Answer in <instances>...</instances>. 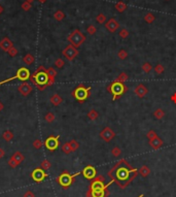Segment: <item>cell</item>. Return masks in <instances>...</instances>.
Returning <instances> with one entry per match:
<instances>
[{
	"instance_id": "obj_1",
	"label": "cell",
	"mask_w": 176,
	"mask_h": 197,
	"mask_svg": "<svg viewBox=\"0 0 176 197\" xmlns=\"http://www.w3.org/2000/svg\"><path fill=\"white\" fill-rule=\"evenodd\" d=\"M110 181L115 183L120 189H125L133 182L138 175V169L133 168L129 162L125 159L119 160L111 169L107 172Z\"/></svg>"
},
{
	"instance_id": "obj_2",
	"label": "cell",
	"mask_w": 176,
	"mask_h": 197,
	"mask_svg": "<svg viewBox=\"0 0 176 197\" xmlns=\"http://www.w3.org/2000/svg\"><path fill=\"white\" fill-rule=\"evenodd\" d=\"M113 182L110 181L108 184H105V177L103 175H97L94 180H92L89 190L86 191V197H108L109 190L108 187Z\"/></svg>"
},
{
	"instance_id": "obj_3",
	"label": "cell",
	"mask_w": 176,
	"mask_h": 197,
	"mask_svg": "<svg viewBox=\"0 0 176 197\" xmlns=\"http://www.w3.org/2000/svg\"><path fill=\"white\" fill-rule=\"evenodd\" d=\"M34 86L39 91H43L45 88H47V83H49V74L47 72V68L44 66H39L37 69L30 75L29 78Z\"/></svg>"
},
{
	"instance_id": "obj_4",
	"label": "cell",
	"mask_w": 176,
	"mask_h": 197,
	"mask_svg": "<svg viewBox=\"0 0 176 197\" xmlns=\"http://www.w3.org/2000/svg\"><path fill=\"white\" fill-rule=\"evenodd\" d=\"M91 87H85L83 84H79V85L74 89L71 92V95L76 99V101L79 103L85 102L86 99L91 96Z\"/></svg>"
},
{
	"instance_id": "obj_5",
	"label": "cell",
	"mask_w": 176,
	"mask_h": 197,
	"mask_svg": "<svg viewBox=\"0 0 176 197\" xmlns=\"http://www.w3.org/2000/svg\"><path fill=\"white\" fill-rule=\"evenodd\" d=\"M108 92L112 94V100H117V98L120 97L124 93L128 91V87L124 83H120L117 81H113L107 88Z\"/></svg>"
},
{
	"instance_id": "obj_6",
	"label": "cell",
	"mask_w": 176,
	"mask_h": 197,
	"mask_svg": "<svg viewBox=\"0 0 176 197\" xmlns=\"http://www.w3.org/2000/svg\"><path fill=\"white\" fill-rule=\"evenodd\" d=\"M80 174L81 172H76V174H69L68 171H63L56 179V182L62 187V188L67 189L73 184L75 177H77V175H79Z\"/></svg>"
},
{
	"instance_id": "obj_7",
	"label": "cell",
	"mask_w": 176,
	"mask_h": 197,
	"mask_svg": "<svg viewBox=\"0 0 176 197\" xmlns=\"http://www.w3.org/2000/svg\"><path fill=\"white\" fill-rule=\"evenodd\" d=\"M67 40H68V42H70V45H72L73 47L79 48L86 42V36L83 35V33H81V31L79 29H75L67 36Z\"/></svg>"
},
{
	"instance_id": "obj_8",
	"label": "cell",
	"mask_w": 176,
	"mask_h": 197,
	"mask_svg": "<svg viewBox=\"0 0 176 197\" xmlns=\"http://www.w3.org/2000/svg\"><path fill=\"white\" fill-rule=\"evenodd\" d=\"M30 75L31 74L28 68H26V67H21V68L18 69L16 75L11 76V78H6V80H4V81H1L0 82V85H3V84H5V83H9V82L16 80V78H18V80H20L22 82H26L30 78Z\"/></svg>"
},
{
	"instance_id": "obj_9",
	"label": "cell",
	"mask_w": 176,
	"mask_h": 197,
	"mask_svg": "<svg viewBox=\"0 0 176 197\" xmlns=\"http://www.w3.org/2000/svg\"><path fill=\"white\" fill-rule=\"evenodd\" d=\"M59 139H60V135H57V136L52 135L45 139L44 143H43V146H44L49 151H50V152H54V151H56L60 146Z\"/></svg>"
},
{
	"instance_id": "obj_10",
	"label": "cell",
	"mask_w": 176,
	"mask_h": 197,
	"mask_svg": "<svg viewBox=\"0 0 176 197\" xmlns=\"http://www.w3.org/2000/svg\"><path fill=\"white\" fill-rule=\"evenodd\" d=\"M62 55H63L68 61H73V60L77 57L78 50H77V48L73 47L72 45H69L62 51Z\"/></svg>"
},
{
	"instance_id": "obj_11",
	"label": "cell",
	"mask_w": 176,
	"mask_h": 197,
	"mask_svg": "<svg viewBox=\"0 0 176 197\" xmlns=\"http://www.w3.org/2000/svg\"><path fill=\"white\" fill-rule=\"evenodd\" d=\"M49 177V174L45 172L44 169H42L41 167H37L31 172V179L33 180L35 183H41L44 181L47 177Z\"/></svg>"
},
{
	"instance_id": "obj_12",
	"label": "cell",
	"mask_w": 176,
	"mask_h": 197,
	"mask_svg": "<svg viewBox=\"0 0 176 197\" xmlns=\"http://www.w3.org/2000/svg\"><path fill=\"white\" fill-rule=\"evenodd\" d=\"M81 174L83 175V177L89 181H92L94 180L96 177H97V169L93 166V165H86V166L83 168V171H81Z\"/></svg>"
},
{
	"instance_id": "obj_13",
	"label": "cell",
	"mask_w": 176,
	"mask_h": 197,
	"mask_svg": "<svg viewBox=\"0 0 176 197\" xmlns=\"http://www.w3.org/2000/svg\"><path fill=\"white\" fill-rule=\"evenodd\" d=\"M100 137L104 141H106V143H109V141H111L115 137V132L110 127H105L100 132Z\"/></svg>"
},
{
	"instance_id": "obj_14",
	"label": "cell",
	"mask_w": 176,
	"mask_h": 197,
	"mask_svg": "<svg viewBox=\"0 0 176 197\" xmlns=\"http://www.w3.org/2000/svg\"><path fill=\"white\" fill-rule=\"evenodd\" d=\"M18 91H19V93H20L22 96L26 97V96H28L31 92H32L33 89H32V86H31L30 84L23 83V84H21V85L18 87Z\"/></svg>"
},
{
	"instance_id": "obj_15",
	"label": "cell",
	"mask_w": 176,
	"mask_h": 197,
	"mask_svg": "<svg viewBox=\"0 0 176 197\" xmlns=\"http://www.w3.org/2000/svg\"><path fill=\"white\" fill-rule=\"evenodd\" d=\"M119 27H120V23L113 18L109 19V20L105 23V28L111 33L115 32V31L119 29Z\"/></svg>"
},
{
	"instance_id": "obj_16",
	"label": "cell",
	"mask_w": 176,
	"mask_h": 197,
	"mask_svg": "<svg viewBox=\"0 0 176 197\" xmlns=\"http://www.w3.org/2000/svg\"><path fill=\"white\" fill-rule=\"evenodd\" d=\"M134 93L138 96L139 98H143L144 96L147 95L148 93V89L146 88L145 85H143V84H139L138 86H137L136 88H135L134 90Z\"/></svg>"
},
{
	"instance_id": "obj_17",
	"label": "cell",
	"mask_w": 176,
	"mask_h": 197,
	"mask_svg": "<svg viewBox=\"0 0 176 197\" xmlns=\"http://www.w3.org/2000/svg\"><path fill=\"white\" fill-rule=\"evenodd\" d=\"M47 72L49 74V83H47V87H50L55 84V78L57 76V70L54 68V67H50V68L47 69Z\"/></svg>"
},
{
	"instance_id": "obj_18",
	"label": "cell",
	"mask_w": 176,
	"mask_h": 197,
	"mask_svg": "<svg viewBox=\"0 0 176 197\" xmlns=\"http://www.w3.org/2000/svg\"><path fill=\"white\" fill-rule=\"evenodd\" d=\"M11 47H14V44H13V42H11V40L9 39L8 37L2 38L1 42H0V49H1L2 51L7 52Z\"/></svg>"
},
{
	"instance_id": "obj_19",
	"label": "cell",
	"mask_w": 176,
	"mask_h": 197,
	"mask_svg": "<svg viewBox=\"0 0 176 197\" xmlns=\"http://www.w3.org/2000/svg\"><path fill=\"white\" fill-rule=\"evenodd\" d=\"M148 143H149V146H150L151 148L153 149V150H159V149H161L163 146L164 141H163L162 138H160L158 136V137H156V138L151 139V140H149Z\"/></svg>"
},
{
	"instance_id": "obj_20",
	"label": "cell",
	"mask_w": 176,
	"mask_h": 197,
	"mask_svg": "<svg viewBox=\"0 0 176 197\" xmlns=\"http://www.w3.org/2000/svg\"><path fill=\"white\" fill-rule=\"evenodd\" d=\"M50 103H52L53 105H55V106H58V105H60L62 102H63V98H62L59 94H57V93H56V94L50 96Z\"/></svg>"
},
{
	"instance_id": "obj_21",
	"label": "cell",
	"mask_w": 176,
	"mask_h": 197,
	"mask_svg": "<svg viewBox=\"0 0 176 197\" xmlns=\"http://www.w3.org/2000/svg\"><path fill=\"white\" fill-rule=\"evenodd\" d=\"M11 158H13V159L16 161L18 165H20L21 163L23 162L24 160H25V156H24L21 152H16L13 156H11Z\"/></svg>"
},
{
	"instance_id": "obj_22",
	"label": "cell",
	"mask_w": 176,
	"mask_h": 197,
	"mask_svg": "<svg viewBox=\"0 0 176 197\" xmlns=\"http://www.w3.org/2000/svg\"><path fill=\"white\" fill-rule=\"evenodd\" d=\"M138 174H140L142 177H147L149 175V174H150V169L148 168V166L143 165V166H141L138 169Z\"/></svg>"
},
{
	"instance_id": "obj_23",
	"label": "cell",
	"mask_w": 176,
	"mask_h": 197,
	"mask_svg": "<svg viewBox=\"0 0 176 197\" xmlns=\"http://www.w3.org/2000/svg\"><path fill=\"white\" fill-rule=\"evenodd\" d=\"M23 62L27 64V65H32L35 62V57L32 54H26L23 58Z\"/></svg>"
},
{
	"instance_id": "obj_24",
	"label": "cell",
	"mask_w": 176,
	"mask_h": 197,
	"mask_svg": "<svg viewBox=\"0 0 176 197\" xmlns=\"http://www.w3.org/2000/svg\"><path fill=\"white\" fill-rule=\"evenodd\" d=\"M88 118L91 120V121H95V120H97L98 118H99V112H97L96 109H92L90 112H88Z\"/></svg>"
},
{
	"instance_id": "obj_25",
	"label": "cell",
	"mask_w": 176,
	"mask_h": 197,
	"mask_svg": "<svg viewBox=\"0 0 176 197\" xmlns=\"http://www.w3.org/2000/svg\"><path fill=\"white\" fill-rule=\"evenodd\" d=\"M2 138L5 141H11L14 138V133L11 130H5L2 133Z\"/></svg>"
},
{
	"instance_id": "obj_26",
	"label": "cell",
	"mask_w": 176,
	"mask_h": 197,
	"mask_svg": "<svg viewBox=\"0 0 176 197\" xmlns=\"http://www.w3.org/2000/svg\"><path fill=\"white\" fill-rule=\"evenodd\" d=\"M115 9H117L119 13H123V11H125L127 9V4L122 1L117 2V3L115 4Z\"/></svg>"
},
{
	"instance_id": "obj_27",
	"label": "cell",
	"mask_w": 176,
	"mask_h": 197,
	"mask_svg": "<svg viewBox=\"0 0 176 197\" xmlns=\"http://www.w3.org/2000/svg\"><path fill=\"white\" fill-rule=\"evenodd\" d=\"M153 116H155L156 119L161 120V119H163V118L165 117V112H164L162 109H156L155 112H153Z\"/></svg>"
},
{
	"instance_id": "obj_28",
	"label": "cell",
	"mask_w": 176,
	"mask_h": 197,
	"mask_svg": "<svg viewBox=\"0 0 176 197\" xmlns=\"http://www.w3.org/2000/svg\"><path fill=\"white\" fill-rule=\"evenodd\" d=\"M54 18H55V20H56V21H58V22H60V21L64 20V18H65V14H64L62 11H57L56 13L54 14Z\"/></svg>"
},
{
	"instance_id": "obj_29",
	"label": "cell",
	"mask_w": 176,
	"mask_h": 197,
	"mask_svg": "<svg viewBox=\"0 0 176 197\" xmlns=\"http://www.w3.org/2000/svg\"><path fill=\"white\" fill-rule=\"evenodd\" d=\"M141 68H142V70H143L145 73H149L151 71V69H153V65H151L149 62H145V63L142 64Z\"/></svg>"
},
{
	"instance_id": "obj_30",
	"label": "cell",
	"mask_w": 176,
	"mask_h": 197,
	"mask_svg": "<svg viewBox=\"0 0 176 197\" xmlns=\"http://www.w3.org/2000/svg\"><path fill=\"white\" fill-rule=\"evenodd\" d=\"M144 20H145V22L146 23H148V24H151L153 22V21L156 20V17L153 14H151V13H147L145 16H144Z\"/></svg>"
},
{
	"instance_id": "obj_31",
	"label": "cell",
	"mask_w": 176,
	"mask_h": 197,
	"mask_svg": "<svg viewBox=\"0 0 176 197\" xmlns=\"http://www.w3.org/2000/svg\"><path fill=\"white\" fill-rule=\"evenodd\" d=\"M96 20L99 24H105L107 22V17H106L104 14H99V15L96 17Z\"/></svg>"
},
{
	"instance_id": "obj_32",
	"label": "cell",
	"mask_w": 176,
	"mask_h": 197,
	"mask_svg": "<svg viewBox=\"0 0 176 197\" xmlns=\"http://www.w3.org/2000/svg\"><path fill=\"white\" fill-rule=\"evenodd\" d=\"M128 78H129V75H128L126 72H122L119 74V76H117L115 81L120 82V83H125V82H127Z\"/></svg>"
},
{
	"instance_id": "obj_33",
	"label": "cell",
	"mask_w": 176,
	"mask_h": 197,
	"mask_svg": "<svg viewBox=\"0 0 176 197\" xmlns=\"http://www.w3.org/2000/svg\"><path fill=\"white\" fill-rule=\"evenodd\" d=\"M69 145L71 146L72 152H75V151H77L79 149V143L75 140V139H71V140L69 141Z\"/></svg>"
},
{
	"instance_id": "obj_34",
	"label": "cell",
	"mask_w": 176,
	"mask_h": 197,
	"mask_svg": "<svg viewBox=\"0 0 176 197\" xmlns=\"http://www.w3.org/2000/svg\"><path fill=\"white\" fill-rule=\"evenodd\" d=\"M61 149H62V151H63V153H65L66 155H68V154L72 153L71 146H70V145H69V143H65L64 145H62Z\"/></svg>"
},
{
	"instance_id": "obj_35",
	"label": "cell",
	"mask_w": 176,
	"mask_h": 197,
	"mask_svg": "<svg viewBox=\"0 0 176 197\" xmlns=\"http://www.w3.org/2000/svg\"><path fill=\"white\" fill-rule=\"evenodd\" d=\"M50 166H52V163H50L47 159H44L41 163H40V167H41L42 169H44V170L50 169Z\"/></svg>"
},
{
	"instance_id": "obj_36",
	"label": "cell",
	"mask_w": 176,
	"mask_h": 197,
	"mask_svg": "<svg viewBox=\"0 0 176 197\" xmlns=\"http://www.w3.org/2000/svg\"><path fill=\"white\" fill-rule=\"evenodd\" d=\"M44 121L47 123H53L55 121V115L53 112H47L44 116Z\"/></svg>"
},
{
	"instance_id": "obj_37",
	"label": "cell",
	"mask_w": 176,
	"mask_h": 197,
	"mask_svg": "<svg viewBox=\"0 0 176 197\" xmlns=\"http://www.w3.org/2000/svg\"><path fill=\"white\" fill-rule=\"evenodd\" d=\"M111 154H112V156H114V157H120V156L122 155V150H120L119 146H114V148H112V150H111Z\"/></svg>"
},
{
	"instance_id": "obj_38",
	"label": "cell",
	"mask_w": 176,
	"mask_h": 197,
	"mask_svg": "<svg viewBox=\"0 0 176 197\" xmlns=\"http://www.w3.org/2000/svg\"><path fill=\"white\" fill-rule=\"evenodd\" d=\"M117 57L120 59V60H125L128 58V53L127 51H125V50H120L119 53H117Z\"/></svg>"
},
{
	"instance_id": "obj_39",
	"label": "cell",
	"mask_w": 176,
	"mask_h": 197,
	"mask_svg": "<svg viewBox=\"0 0 176 197\" xmlns=\"http://www.w3.org/2000/svg\"><path fill=\"white\" fill-rule=\"evenodd\" d=\"M33 146H34V148L36 149V150H39V149H41L42 148V146H43V143L41 140H40V139H35L34 141H33Z\"/></svg>"
},
{
	"instance_id": "obj_40",
	"label": "cell",
	"mask_w": 176,
	"mask_h": 197,
	"mask_svg": "<svg viewBox=\"0 0 176 197\" xmlns=\"http://www.w3.org/2000/svg\"><path fill=\"white\" fill-rule=\"evenodd\" d=\"M21 6H22V9H23V11H30L31 8H32V4L29 3V2H27V1H24Z\"/></svg>"
},
{
	"instance_id": "obj_41",
	"label": "cell",
	"mask_w": 176,
	"mask_h": 197,
	"mask_svg": "<svg viewBox=\"0 0 176 197\" xmlns=\"http://www.w3.org/2000/svg\"><path fill=\"white\" fill-rule=\"evenodd\" d=\"M86 32H88L90 35H94L96 32H97V28H96L94 25H90V26H88V28H86Z\"/></svg>"
},
{
	"instance_id": "obj_42",
	"label": "cell",
	"mask_w": 176,
	"mask_h": 197,
	"mask_svg": "<svg viewBox=\"0 0 176 197\" xmlns=\"http://www.w3.org/2000/svg\"><path fill=\"white\" fill-rule=\"evenodd\" d=\"M146 137L148 138V140H151V139L158 137V135H156V132L155 130H149L146 134Z\"/></svg>"
},
{
	"instance_id": "obj_43",
	"label": "cell",
	"mask_w": 176,
	"mask_h": 197,
	"mask_svg": "<svg viewBox=\"0 0 176 197\" xmlns=\"http://www.w3.org/2000/svg\"><path fill=\"white\" fill-rule=\"evenodd\" d=\"M164 70H165V68H164L162 64H156L155 67V71L156 74H162L164 72Z\"/></svg>"
},
{
	"instance_id": "obj_44",
	"label": "cell",
	"mask_w": 176,
	"mask_h": 197,
	"mask_svg": "<svg viewBox=\"0 0 176 197\" xmlns=\"http://www.w3.org/2000/svg\"><path fill=\"white\" fill-rule=\"evenodd\" d=\"M7 53H8V55L11 57H16L17 55H18V50H17L16 47H11V49L7 51Z\"/></svg>"
},
{
	"instance_id": "obj_45",
	"label": "cell",
	"mask_w": 176,
	"mask_h": 197,
	"mask_svg": "<svg viewBox=\"0 0 176 197\" xmlns=\"http://www.w3.org/2000/svg\"><path fill=\"white\" fill-rule=\"evenodd\" d=\"M64 64H65L64 60L61 58L57 59L56 61H55V66H57V68H62V67L64 66Z\"/></svg>"
},
{
	"instance_id": "obj_46",
	"label": "cell",
	"mask_w": 176,
	"mask_h": 197,
	"mask_svg": "<svg viewBox=\"0 0 176 197\" xmlns=\"http://www.w3.org/2000/svg\"><path fill=\"white\" fill-rule=\"evenodd\" d=\"M119 34H120V36L122 37V38H127L128 36H129V31H128L126 28H124V29H122L119 32Z\"/></svg>"
},
{
	"instance_id": "obj_47",
	"label": "cell",
	"mask_w": 176,
	"mask_h": 197,
	"mask_svg": "<svg viewBox=\"0 0 176 197\" xmlns=\"http://www.w3.org/2000/svg\"><path fill=\"white\" fill-rule=\"evenodd\" d=\"M7 164H8L11 168H16L17 166H18V164H17V162H16V161H14L11 157V159L8 160V162H7Z\"/></svg>"
},
{
	"instance_id": "obj_48",
	"label": "cell",
	"mask_w": 176,
	"mask_h": 197,
	"mask_svg": "<svg viewBox=\"0 0 176 197\" xmlns=\"http://www.w3.org/2000/svg\"><path fill=\"white\" fill-rule=\"evenodd\" d=\"M23 197H35V194L33 193L31 190H27V191L24 193V196Z\"/></svg>"
},
{
	"instance_id": "obj_49",
	"label": "cell",
	"mask_w": 176,
	"mask_h": 197,
	"mask_svg": "<svg viewBox=\"0 0 176 197\" xmlns=\"http://www.w3.org/2000/svg\"><path fill=\"white\" fill-rule=\"evenodd\" d=\"M170 99H171V101H172L173 103H175V104H176V93H174V94L171 96Z\"/></svg>"
},
{
	"instance_id": "obj_50",
	"label": "cell",
	"mask_w": 176,
	"mask_h": 197,
	"mask_svg": "<svg viewBox=\"0 0 176 197\" xmlns=\"http://www.w3.org/2000/svg\"><path fill=\"white\" fill-rule=\"evenodd\" d=\"M4 155H5V152H4V150L2 148H0V159H1V158H3Z\"/></svg>"
},
{
	"instance_id": "obj_51",
	"label": "cell",
	"mask_w": 176,
	"mask_h": 197,
	"mask_svg": "<svg viewBox=\"0 0 176 197\" xmlns=\"http://www.w3.org/2000/svg\"><path fill=\"white\" fill-rule=\"evenodd\" d=\"M4 109V105H3V103H2L1 101H0V112H1L2 109Z\"/></svg>"
},
{
	"instance_id": "obj_52",
	"label": "cell",
	"mask_w": 176,
	"mask_h": 197,
	"mask_svg": "<svg viewBox=\"0 0 176 197\" xmlns=\"http://www.w3.org/2000/svg\"><path fill=\"white\" fill-rule=\"evenodd\" d=\"M3 11H4V8H2V6H1V5H0V15H1V14H2V13H3Z\"/></svg>"
},
{
	"instance_id": "obj_53",
	"label": "cell",
	"mask_w": 176,
	"mask_h": 197,
	"mask_svg": "<svg viewBox=\"0 0 176 197\" xmlns=\"http://www.w3.org/2000/svg\"><path fill=\"white\" fill-rule=\"evenodd\" d=\"M39 1V3H44V2H47V0H38Z\"/></svg>"
},
{
	"instance_id": "obj_54",
	"label": "cell",
	"mask_w": 176,
	"mask_h": 197,
	"mask_svg": "<svg viewBox=\"0 0 176 197\" xmlns=\"http://www.w3.org/2000/svg\"><path fill=\"white\" fill-rule=\"evenodd\" d=\"M25 1H27V2H29V3H31V4H32V2L34 1V0H25Z\"/></svg>"
},
{
	"instance_id": "obj_55",
	"label": "cell",
	"mask_w": 176,
	"mask_h": 197,
	"mask_svg": "<svg viewBox=\"0 0 176 197\" xmlns=\"http://www.w3.org/2000/svg\"><path fill=\"white\" fill-rule=\"evenodd\" d=\"M138 197H144V195H143V194H140V195H139Z\"/></svg>"
}]
</instances>
